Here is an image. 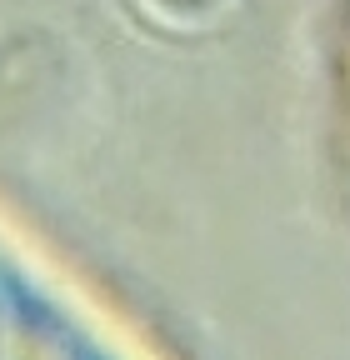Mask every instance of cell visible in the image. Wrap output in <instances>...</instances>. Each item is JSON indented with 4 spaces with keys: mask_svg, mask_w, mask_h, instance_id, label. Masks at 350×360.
<instances>
[{
    "mask_svg": "<svg viewBox=\"0 0 350 360\" xmlns=\"http://www.w3.org/2000/svg\"><path fill=\"white\" fill-rule=\"evenodd\" d=\"M325 45V120L350 135V0H320Z\"/></svg>",
    "mask_w": 350,
    "mask_h": 360,
    "instance_id": "7a4b0ae2",
    "label": "cell"
},
{
    "mask_svg": "<svg viewBox=\"0 0 350 360\" xmlns=\"http://www.w3.org/2000/svg\"><path fill=\"white\" fill-rule=\"evenodd\" d=\"M0 360H160L0 215Z\"/></svg>",
    "mask_w": 350,
    "mask_h": 360,
    "instance_id": "6da1fadb",
    "label": "cell"
}]
</instances>
